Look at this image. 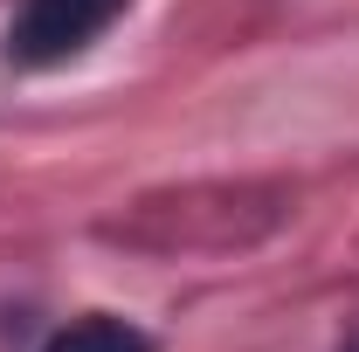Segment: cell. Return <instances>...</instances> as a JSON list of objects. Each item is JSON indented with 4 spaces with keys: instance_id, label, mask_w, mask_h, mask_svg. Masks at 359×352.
<instances>
[{
    "instance_id": "6da1fadb",
    "label": "cell",
    "mask_w": 359,
    "mask_h": 352,
    "mask_svg": "<svg viewBox=\"0 0 359 352\" xmlns=\"http://www.w3.org/2000/svg\"><path fill=\"white\" fill-rule=\"evenodd\" d=\"M118 14H132V0H21L7 21V62L14 69H55L90 42H104L118 28Z\"/></svg>"
},
{
    "instance_id": "7a4b0ae2",
    "label": "cell",
    "mask_w": 359,
    "mask_h": 352,
    "mask_svg": "<svg viewBox=\"0 0 359 352\" xmlns=\"http://www.w3.org/2000/svg\"><path fill=\"white\" fill-rule=\"evenodd\" d=\"M42 352H152V339H145L138 325H125V318L90 311V318H76V325H62Z\"/></svg>"
},
{
    "instance_id": "3957f363",
    "label": "cell",
    "mask_w": 359,
    "mask_h": 352,
    "mask_svg": "<svg viewBox=\"0 0 359 352\" xmlns=\"http://www.w3.org/2000/svg\"><path fill=\"white\" fill-rule=\"evenodd\" d=\"M346 352H359V339H353V346H346Z\"/></svg>"
}]
</instances>
